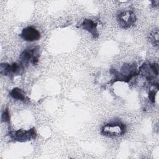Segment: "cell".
I'll return each mask as SVG.
<instances>
[{
    "instance_id": "1",
    "label": "cell",
    "mask_w": 159,
    "mask_h": 159,
    "mask_svg": "<svg viewBox=\"0 0 159 159\" xmlns=\"http://www.w3.org/2000/svg\"><path fill=\"white\" fill-rule=\"evenodd\" d=\"M126 131V125L120 121L108 122L102 125L101 134L109 137H120L123 135Z\"/></svg>"
},
{
    "instance_id": "2",
    "label": "cell",
    "mask_w": 159,
    "mask_h": 159,
    "mask_svg": "<svg viewBox=\"0 0 159 159\" xmlns=\"http://www.w3.org/2000/svg\"><path fill=\"white\" fill-rule=\"evenodd\" d=\"M40 54V48L39 47H35L24 50L19 56L20 63L27 67L30 63L32 65H36L38 63Z\"/></svg>"
},
{
    "instance_id": "3",
    "label": "cell",
    "mask_w": 159,
    "mask_h": 159,
    "mask_svg": "<svg viewBox=\"0 0 159 159\" xmlns=\"http://www.w3.org/2000/svg\"><path fill=\"white\" fill-rule=\"evenodd\" d=\"M158 65L157 63H153L151 64L143 63L140 66L138 73L139 75L143 76L146 80L149 81L150 84L154 85L156 87H158V83H155V78L158 75Z\"/></svg>"
},
{
    "instance_id": "4",
    "label": "cell",
    "mask_w": 159,
    "mask_h": 159,
    "mask_svg": "<svg viewBox=\"0 0 159 159\" xmlns=\"http://www.w3.org/2000/svg\"><path fill=\"white\" fill-rule=\"evenodd\" d=\"M9 137L17 142H25L31 140H34L37 137V133L34 127L28 130L24 129H19L15 131L9 132Z\"/></svg>"
},
{
    "instance_id": "5",
    "label": "cell",
    "mask_w": 159,
    "mask_h": 159,
    "mask_svg": "<svg viewBox=\"0 0 159 159\" xmlns=\"http://www.w3.org/2000/svg\"><path fill=\"white\" fill-rule=\"evenodd\" d=\"M117 20L121 28L127 29L135 24L136 16L132 11L125 10L120 12L117 14Z\"/></svg>"
},
{
    "instance_id": "6",
    "label": "cell",
    "mask_w": 159,
    "mask_h": 159,
    "mask_svg": "<svg viewBox=\"0 0 159 159\" xmlns=\"http://www.w3.org/2000/svg\"><path fill=\"white\" fill-rule=\"evenodd\" d=\"M25 67L20 63H1L0 66L1 74L4 76H18L21 75L24 70Z\"/></svg>"
},
{
    "instance_id": "7",
    "label": "cell",
    "mask_w": 159,
    "mask_h": 159,
    "mask_svg": "<svg viewBox=\"0 0 159 159\" xmlns=\"http://www.w3.org/2000/svg\"><path fill=\"white\" fill-rule=\"evenodd\" d=\"M20 36L24 40L27 42L37 41L41 37L40 32L32 26H29L23 29Z\"/></svg>"
},
{
    "instance_id": "8",
    "label": "cell",
    "mask_w": 159,
    "mask_h": 159,
    "mask_svg": "<svg viewBox=\"0 0 159 159\" xmlns=\"http://www.w3.org/2000/svg\"><path fill=\"white\" fill-rule=\"evenodd\" d=\"M120 73L124 78L125 82H129L134 76L139 75L137 66L134 64L124 65Z\"/></svg>"
},
{
    "instance_id": "9",
    "label": "cell",
    "mask_w": 159,
    "mask_h": 159,
    "mask_svg": "<svg viewBox=\"0 0 159 159\" xmlns=\"http://www.w3.org/2000/svg\"><path fill=\"white\" fill-rule=\"evenodd\" d=\"M81 25L82 29L90 33L94 39L98 38L99 33L97 29L98 24L96 22L91 19H86L83 21Z\"/></svg>"
},
{
    "instance_id": "10",
    "label": "cell",
    "mask_w": 159,
    "mask_h": 159,
    "mask_svg": "<svg viewBox=\"0 0 159 159\" xmlns=\"http://www.w3.org/2000/svg\"><path fill=\"white\" fill-rule=\"evenodd\" d=\"M9 95L14 99L26 102L29 99L25 96L24 92L19 88H14L9 93Z\"/></svg>"
},
{
    "instance_id": "11",
    "label": "cell",
    "mask_w": 159,
    "mask_h": 159,
    "mask_svg": "<svg viewBox=\"0 0 159 159\" xmlns=\"http://www.w3.org/2000/svg\"><path fill=\"white\" fill-rule=\"evenodd\" d=\"M149 39L151 43L153 46L158 47V29H156L153 30L149 34Z\"/></svg>"
},
{
    "instance_id": "12",
    "label": "cell",
    "mask_w": 159,
    "mask_h": 159,
    "mask_svg": "<svg viewBox=\"0 0 159 159\" xmlns=\"http://www.w3.org/2000/svg\"><path fill=\"white\" fill-rule=\"evenodd\" d=\"M1 121L4 122H10V114L8 109H6L3 111L1 115Z\"/></svg>"
},
{
    "instance_id": "13",
    "label": "cell",
    "mask_w": 159,
    "mask_h": 159,
    "mask_svg": "<svg viewBox=\"0 0 159 159\" xmlns=\"http://www.w3.org/2000/svg\"><path fill=\"white\" fill-rule=\"evenodd\" d=\"M158 90H151L149 91L148 93V98L150 99V101L152 102V103H154L155 102V96H156V94L157 93Z\"/></svg>"
}]
</instances>
